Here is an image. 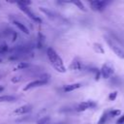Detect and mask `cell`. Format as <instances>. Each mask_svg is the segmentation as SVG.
Here are the masks:
<instances>
[{"mask_svg":"<svg viewBox=\"0 0 124 124\" xmlns=\"http://www.w3.org/2000/svg\"><path fill=\"white\" fill-rule=\"evenodd\" d=\"M46 55L48 57V60L50 62V64L52 65V67L54 68V70H56L58 73H65L66 67L63 63L62 58L59 56V54L56 52V50L52 47H47L46 49Z\"/></svg>","mask_w":124,"mask_h":124,"instance_id":"6da1fadb","label":"cell"},{"mask_svg":"<svg viewBox=\"0 0 124 124\" xmlns=\"http://www.w3.org/2000/svg\"><path fill=\"white\" fill-rule=\"evenodd\" d=\"M106 41H107L108 45L109 46V47L115 52V54H116L118 57L124 59V47H123L121 45H119L116 41H114L113 39H111V38L106 37Z\"/></svg>","mask_w":124,"mask_h":124,"instance_id":"7a4b0ae2","label":"cell"},{"mask_svg":"<svg viewBox=\"0 0 124 124\" xmlns=\"http://www.w3.org/2000/svg\"><path fill=\"white\" fill-rule=\"evenodd\" d=\"M16 5L18 6V8L24 13V14H26L27 16H28V17H30L32 20H34L35 22H42V19H41V17H39L38 16H36L32 11H31V9L29 8V7H27V6H24V5H21L20 3H18V2H16Z\"/></svg>","mask_w":124,"mask_h":124,"instance_id":"3957f363","label":"cell"},{"mask_svg":"<svg viewBox=\"0 0 124 124\" xmlns=\"http://www.w3.org/2000/svg\"><path fill=\"white\" fill-rule=\"evenodd\" d=\"M100 72H101L102 78H109L113 75V73H114V68H113V66L110 63L107 62V63H105L102 66Z\"/></svg>","mask_w":124,"mask_h":124,"instance_id":"277c9868","label":"cell"},{"mask_svg":"<svg viewBox=\"0 0 124 124\" xmlns=\"http://www.w3.org/2000/svg\"><path fill=\"white\" fill-rule=\"evenodd\" d=\"M89 4H90V8L93 11L101 12L107 7L108 2L107 1H103V0H93V1H90Z\"/></svg>","mask_w":124,"mask_h":124,"instance_id":"5b68a950","label":"cell"},{"mask_svg":"<svg viewBox=\"0 0 124 124\" xmlns=\"http://www.w3.org/2000/svg\"><path fill=\"white\" fill-rule=\"evenodd\" d=\"M96 107V103L93 101H83L81 103H79L77 107V110L78 111H84L86 109L92 108Z\"/></svg>","mask_w":124,"mask_h":124,"instance_id":"8992f818","label":"cell"},{"mask_svg":"<svg viewBox=\"0 0 124 124\" xmlns=\"http://www.w3.org/2000/svg\"><path fill=\"white\" fill-rule=\"evenodd\" d=\"M46 83H47V81L39 78V79H36V80H33V81L27 83V84L23 87V90H24V91H27V90H29V89H32V88H35V87H38V86H42V85H45V84H46Z\"/></svg>","mask_w":124,"mask_h":124,"instance_id":"52a82bcc","label":"cell"},{"mask_svg":"<svg viewBox=\"0 0 124 124\" xmlns=\"http://www.w3.org/2000/svg\"><path fill=\"white\" fill-rule=\"evenodd\" d=\"M69 69H70L71 71H81V70L84 69V65H83V63H82L80 60H78V59L76 58V59H74V60L72 61V63L70 64Z\"/></svg>","mask_w":124,"mask_h":124,"instance_id":"ba28073f","label":"cell"},{"mask_svg":"<svg viewBox=\"0 0 124 124\" xmlns=\"http://www.w3.org/2000/svg\"><path fill=\"white\" fill-rule=\"evenodd\" d=\"M32 110V107L30 105H23V106H20L18 107L17 108H16L14 110V113L16 114H18V115H21V114H25V113H28Z\"/></svg>","mask_w":124,"mask_h":124,"instance_id":"9c48e42d","label":"cell"},{"mask_svg":"<svg viewBox=\"0 0 124 124\" xmlns=\"http://www.w3.org/2000/svg\"><path fill=\"white\" fill-rule=\"evenodd\" d=\"M79 87H81V83L77 82V83H71V84H65V85H63L62 86V90L64 92L68 93V92L74 91V90H76V89H78Z\"/></svg>","mask_w":124,"mask_h":124,"instance_id":"30bf717a","label":"cell"},{"mask_svg":"<svg viewBox=\"0 0 124 124\" xmlns=\"http://www.w3.org/2000/svg\"><path fill=\"white\" fill-rule=\"evenodd\" d=\"M13 23L20 30V31H22L24 34H26V35H28L30 32H29V30H28V28L23 24V23H21L20 21H18V20H13Z\"/></svg>","mask_w":124,"mask_h":124,"instance_id":"8fae6325","label":"cell"},{"mask_svg":"<svg viewBox=\"0 0 124 124\" xmlns=\"http://www.w3.org/2000/svg\"><path fill=\"white\" fill-rule=\"evenodd\" d=\"M30 67V64L27 62H19L17 63L15 67H14V71H17V70H25L27 68Z\"/></svg>","mask_w":124,"mask_h":124,"instance_id":"7c38bea8","label":"cell"},{"mask_svg":"<svg viewBox=\"0 0 124 124\" xmlns=\"http://www.w3.org/2000/svg\"><path fill=\"white\" fill-rule=\"evenodd\" d=\"M15 101H16V97H14L12 95H3V96H0V103H6V102L12 103V102H15Z\"/></svg>","mask_w":124,"mask_h":124,"instance_id":"4fadbf2b","label":"cell"},{"mask_svg":"<svg viewBox=\"0 0 124 124\" xmlns=\"http://www.w3.org/2000/svg\"><path fill=\"white\" fill-rule=\"evenodd\" d=\"M44 43H45V36L39 32L38 33V42H37V47L38 48H42L43 46H44Z\"/></svg>","mask_w":124,"mask_h":124,"instance_id":"5bb4252c","label":"cell"},{"mask_svg":"<svg viewBox=\"0 0 124 124\" xmlns=\"http://www.w3.org/2000/svg\"><path fill=\"white\" fill-rule=\"evenodd\" d=\"M93 48H94V50H95L97 53H104V52H105V50H104L102 45L99 44V43L93 44Z\"/></svg>","mask_w":124,"mask_h":124,"instance_id":"9a60e30c","label":"cell"},{"mask_svg":"<svg viewBox=\"0 0 124 124\" xmlns=\"http://www.w3.org/2000/svg\"><path fill=\"white\" fill-rule=\"evenodd\" d=\"M70 3L74 4V5H75V6H77L79 10H81V11H83V12H85V11H86V9H85L84 5H83V4H82V2H80V1H71Z\"/></svg>","mask_w":124,"mask_h":124,"instance_id":"2e32d148","label":"cell"},{"mask_svg":"<svg viewBox=\"0 0 124 124\" xmlns=\"http://www.w3.org/2000/svg\"><path fill=\"white\" fill-rule=\"evenodd\" d=\"M49 120H50L49 116H44L43 118H41L37 121V124H48Z\"/></svg>","mask_w":124,"mask_h":124,"instance_id":"e0dca14e","label":"cell"},{"mask_svg":"<svg viewBox=\"0 0 124 124\" xmlns=\"http://www.w3.org/2000/svg\"><path fill=\"white\" fill-rule=\"evenodd\" d=\"M9 50V46L7 44L0 45V54H4Z\"/></svg>","mask_w":124,"mask_h":124,"instance_id":"ac0fdd59","label":"cell"},{"mask_svg":"<svg viewBox=\"0 0 124 124\" xmlns=\"http://www.w3.org/2000/svg\"><path fill=\"white\" fill-rule=\"evenodd\" d=\"M108 112H104L100 118V120L98 121V124H105V122L107 121V118H108Z\"/></svg>","mask_w":124,"mask_h":124,"instance_id":"d6986e66","label":"cell"},{"mask_svg":"<svg viewBox=\"0 0 124 124\" xmlns=\"http://www.w3.org/2000/svg\"><path fill=\"white\" fill-rule=\"evenodd\" d=\"M120 113H121L120 109H112L111 111H109V115H110L111 117L118 116V115H120Z\"/></svg>","mask_w":124,"mask_h":124,"instance_id":"ffe728a7","label":"cell"},{"mask_svg":"<svg viewBox=\"0 0 124 124\" xmlns=\"http://www.w3.org/2000/svg\"><path fill=\"white\" fill-rule=\"evenodd\" d=\"M41 11H42V12H44L46 15H47V16H50V17H53V16H54L53 13H52V12H50L49 10H46V9H44L43 7H41Z\"/></svg>","mask_w":124,"mask_h":124,"instance_id":"44dd1931","label":"cell"},{"mask_svg":"<svg viewBox=\"0 0 124 124\" xmlns=\"http://www.w3.org/2000/svg\"><path fill=\"white\" fill-rule=\"evenodd\" d=\"M116 96H117V92L116 91H113V92H111L108 95V100L109 101H114L116 99Z\"/></svg>","mask_w":124,"mask_h":124,"instance_id":"7402d4cb","label":"cell"},{"mask_svg":"<svg viewBox=\"0 0 124 124\" xmlns=\"http://www.w3.org/2000/svg\"><path fill=\"white\" fill-rule=\"evenodd\" d=\"M20 80H21L20 76H16V77H13L12 78V82H14V83H16V82H18Z\"/></svg>","mask_w":124,"mask_h":124,"instance_id":"603a6c76","label":"cell"},{"mask_svg":"<svg viewBox=\"0 0 124 124\" xmlns=\"http://www.w3.org/2000/svg\"><path fill=\"white\" fill-rule=\"evenodd\" d=\"M123 123H124V114L122 116H120L116 121V124H123Z\"/></svg>","mask_w":124,"mask_h":124,"instance_id":"cb8c5ba5","label":"cell"},{"mask_svg":"<svg viewBox=\"0 0 124 124\" xmlns=\"http://www.w3.org/2000/svg\"><path fill=\"white\" fill-rule=\"evenodd\" d=\"M18 3H20L21 5H24V6H29L30 4H31V1H17Z\"/></svg>","mask_w":124,"mask_h":124,"instance_id":"d4e9b609","label":"cell"},{"mask_svg":"<svg viewBox=\"0 0 124 124\" xmlns=\"http://www.w3.org/2000/svg\"><path fill=\"white\" fill-rule=\"evenodd\" d=\"M16 38H17V33L13 31V33H12V42H15L16 40Z\"/></svg>","mask_w":124,"mask_h":124,"instance_id":"484cf974","label":"cell"},{"mask_svg":"<svg viewBox=\"0 0 124 124\" xmlns=\"http://www.w3.org/2000/svg\"><path fill=\"white\" fill-rule=\"evenodd\" d=\"M4 90V86L3 85H0V92H2Z\"/></svg>","mask_w":124,"mask_h":124,"instance_id":"4316f807","label":"cell"},{"mask_svg":"<svg viewBox=\"0 0 124 124\" xmlns=\"http://www.w3.org/2000/svg\"><path fill=\"white\" fill-rule=\"evenodd\" d=\"M1 62H2V59H1V58H0V63H1Z\"/></svg>","mask_w":124,"mask_h":124,"instance_id":"83f0119b","label":"cell"},{"mask_svg":"<svg viewBox=\"0 0 124 124\" xmlns=\"http://www.w3.org/2000/svg\"><path fill=\"white\" fill-rule=\"evenodd\" d=\"M56 124H63V123H56Z\"/></svg>","mask_w":124,"mask_h":124,"instance_id":"f1b7e54d","label":"cell"}]
</instances>
